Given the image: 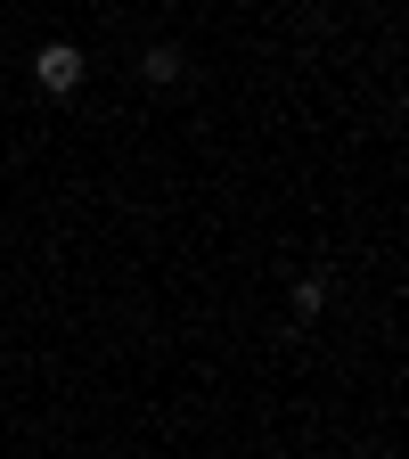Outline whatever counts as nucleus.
Wrapping results in <instances>:
<instances>
[{
	"instance_id": "obj_1",
	"label": "nucleus",
	"mask_w": 409,
	"mask_h": 459,
	"mask_svg": "<svg viewBox=\"0 0 409 459\" xmlns=\"http://www.w3.org/2000/svg\"><path fill=\"white\" fill-rule=\"evenodd\" d=\"M82 74H90V57H82L74 41H41V49H33V82H41L49 99H66V91H82Z\"/></svg>"
},
{
	"instance_id": "obj_2",
	"label": "nucleus",
	"mask_w": 409,
	"mask_h": 459,
	"mask_svg": "<svg viewBox=\"0 0 409 459\" xmlns=\"http://www.w3.org/2000/svg\"><path fill=\"white\" fill-rule=\"evenodd\" d=\"M140 82H181V49H172V41H156V49H140Z\"/></svg>"
},
{
	"instance_id": "obj_4",
	"label": "nucleus",
	"mask_w": 409,
	"mask_h": 459,
	"mask_svg": "<svg viewBox=\"0 0 409 459\" xmlns=\"http://www.w3.org/2000/svg\"><path fill=\"white\" fill-rule=\"evenodd\" d=\"M33 459H41V451H33Z\"/></svg>"
},
{
	"instance_id": "obj_3",
	"label": "nucleus",
	"mask_w": 409,
	"mask_h": 459,
	"mask_svg": "<svg viewBox=\"0 0 409 459\" xmlns=\"http://www.w3.org/2000/svg\"><path fill=\"white\" fill-rule=\"evenodd\" d=\"M328 312V279L311 271V279H295V320H320Z\"/></svg>"
}]
</instances>
